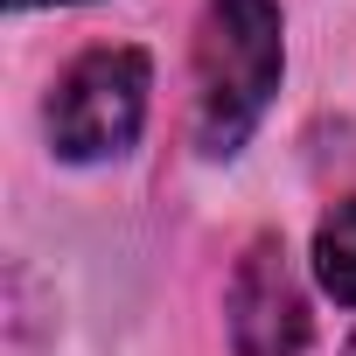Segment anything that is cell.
Listing matches in <instances>:
<instances>
[{
	"label": "cell",
	"instance_id": "obj_1",
	"mask_svg": "<svg viewBox=\"0 0 356 356\" xmlns=\"http://www.w3.org/2000/svg\"><path fill=\"white\" fill-rule=\"evenodd\" d=\"M280 0H210L196 29V147L238 154L280 91Z\"/></svg>",
	"mask_w": 356,
	"mask_h": 356
},
{
	"label": "cell",
	"instance_id": "obj_2",
	"mask_svg": "<svg viewBox=\"0 0 356 356\" xmlns=\"http://www.w3.org/2000/svg\"><path fill=\"white\" fill-rule=\"evenodd\" d=\"M147 84H154L147 49L133 42L84 49L49 91V112H42L49 147L63 161H119L147 126Z\"/></svg>",
	"mask_w": 356,
	"mask_h": 356
},
{
	"label": "cell",
	"instance_id": "obj_3",
	"mask_svg": "<svg viewBox=\"0 0 356 356\" xmlns=\"http://www.w3.org/2000/svg\"><path fill=\"white\" fill-rule=\"evenodd\" d=\"M224 321H231V349L238 356H300L314 321H307V293L293 280L286 245L266 231L245 245V259L231 266V293H224Z\"/></svg>",
	"mask_w": 356,
	"mask_h": 356
},
{
	"label": "cell",
	"instance_id": "obj_4",
	"mask_svg": "<svg viewBox=\"0 0 356 356\" xmlns=\"http://www.w3.org/2000/svg\"><path fill=\"white\" fill-rule=\"evenodd\" d=\"M314 273H321V286L342 307H356V196H342L321 217V231H314Z\"/></svg>",
	"mask_w": 356,
	"mask_h": 356
},
{
	"label": "cell",
	"instance_id": "obj_5",
	"mask_svg": "<svg viewBox=\"0 0 356 356\" xmlns=\"http://www.w3.org/2000/svg\"><path fill=\"white\" fill-rule=\"evenodd\" d=\"M8 8H70V0H8Z\"/></svg>",
	"mask_w": 356,
	"mask_h": 356
},
{
	"label": "cell",
	"instance_id": "obj_6",
	"mask_svg": "<svg viewBox=\"0 0 356 356\" xmlns=\"http://www.w3.org/2000/svg\"><path fill=\"white\" fill-rule=\"evenodd\" d=\"M349 356H356V342H349Z\"/></svg>",
	"mask_w": 356,
	"mask_h": 356
}]
</instances>
